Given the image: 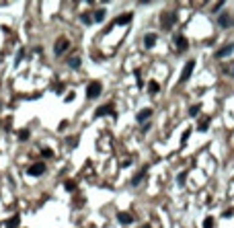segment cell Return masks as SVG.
<instances>
[{"label":"cell","mask_w":234,"mask_h":228,"mask_svg":"<svg viewBox=\"0 0 234 228\" xmlns=\"http://www.w3.org/2000/svg\"><path fill=\"white\" fill-rule=\"evenodd\" d=\"M150 117H152V109H150V107H146V109H142V111L138 113V121H140V124L148 121Z\"/></svg>","instance_id":"10"},{"label":"cell","mask_w":234,"mask_h":228,"mask_svg":"<svg viewBox=\"0 0 234 228\" xmlns=\"http://www.w3.org/2000/svg\"><path fill=\"white\" fill-rule=\"evenodd\" d=\"M187 140H189V130H187V131H185V134H183V138H181V142H183V144H185Z\"/></svg>","instance_id":"28"},{"label":"cell","mask_w":234,"mask_h":228,"mask_svg":"<svg viewBox=\"0 0 234 228\" xmlns=\"http://www.w3.org/2000/svg\"><path fill=\"white\" fill-rule=\"evenodd\" d=\"M131 21V13H125V14H121V17H117L115 21H113V25H127V23ZM111 25V27H113Z\"/></svg>","instance_id":"12"},{"label":"cell","mask_w":234,"mask_h":228,"mask_svg":"<svg viewBox=\"0 0 234 228\" xmlns=\"http://www.w3.org/2000/svg\"><path fill=\"white\" fill-rule=\"evenodd\" d=\"M207 127H209V117L206 115V117H201V119H199V125H197V130H199V131H206Z\"/></svg>","instance_id":"15"},{"label":"cell","mask_w":234,"mask_h":228,"mask_svg":"<svg viewBox=\"0 0 234 228\" xmlns=\"http://www.w3.org/2000/svg\"><path fill=\"white\" fill-rule=\"evenodd\" d=\"M27 138H29V130H21V131H19V140H23V142H25Z\"/></svg>","instance_id":"23"},{"label":"cell","mask_w":234,"mask_h":228,"mask_svg":"<svg viewBox=\"0 0 234 228\" xmlns=\"http://www.w3.org/2000/svg\"><path fill=\"white\" fill-rule=\"evenodd\" d=\"M23 55H25V49H19V54H17V62H21Z\"/></svg>","instance_id":"27"},{"label":"cell","mask_w":234,"mask_h":228,"mask_svg":"<svg viewBox=\"0 0 234 228\" xmlns=\"http://www.w3.org/2000/svg\"><path fill=\"white\" fill-rule=\"evenodd\" d=\"M232 74H234V68H232Z\"/></svg>","instance_id":"29"},{"label":"cell","mask_w":234,"mask_h":228,"mask_svg":"<svg viewBox=\"0 0 234 228\" xmlns=\"http://www.w3.org/2000/svg\"><path fill=\"white\" fill-rule=\"evenodd\" d=\"M203 228H213V218L212 216H207L206 220H203Z\"/></svg>","instance_id":"22"},{"label":"cell","mask_w":234,"mask_h":228,"mask_svg":"<svg viewBox=\"0 0 234 228\" xmlns=\"http://www.w3.org/2000/svg\"><path fill=\"white\" fill-rule=\"evenodd\" d=\"M68 48H70V41L66 39V37H60V39L55 41V45H54V54L55 55H62Z\"/></svg>","instance_id":"4"},{"label":"cell","mask_w":234,"mask_h":228,"mask_svg":"<svg viewBox=\"0 0 234 228\" xmlns=\"http://www.w3.org/2000/svg\"><path fill=\"white\" fill-rule=\"evenodd\" d=\"M218 23H220L222 29H228V27H232V25H234V19H232V14H230V13H220Z\"/></svg>","instance_id":"6"},{"label":"cell","mask_w":234,"mask_h":228,"mask_svg":"<svg viewBox=\"0 0 234 228\" xmlns=\"http://www.w3.org/2000/svg\"><path fill=\"white\" fill-rule=\"evenodd\" d=\"M117 220L121 222V224H131V222H134V216H131L130 212H119V214H117Z\"/></svg>","instance_id":"11"},{"label":"cell","mask_w":234,"mask_h":228,"mask_svg":"<svg viewBox=\"0 0 234 228\" xmlns=\"http://www.w3.org/2000/svg\"><path fill=\"white\" fill-rule=\"evenodd\" d=\"M154 43H156V35L154 33H146L144 35V48H154Z\"/></svg>","instance_id":"13"},{"label":"cell","mask_w":234,"mask_h":228,"mask_svg":"<svg viewBox=\"0 0 234 228\" xmlns=\"http://www.w3.org/2000/svg\"><path fill=\"white\" fill-rule=\"evenodd\" d=\"M175 23H177V13L175 10H164V13L160 14V27L164 29V31H168Z\"/></svg>","instance_id":"1"},{"label":"cell","mask_w":234,"mask_h":228,"mask_svg":"<svg viewBox=\"0 0 234 228\" xmlns=\"http://www.w3.org/2000/svg\"><path fill=\"white\" fill-rule=\"evenodd\" d=\"M105 8H99V10H95V14H92V21H96V23H101L105 19Z\"/></svg>","instance_id":"16"},{"label":"cell","mask_w":234,"mask_h":228,"mask_svg":"<svg viewBox=\"0 0 234 228\" xmlns=\"http://www.w3.org/2000/svg\"><path fill=\"white\" fill-rule=\"evenodd\" d=\"M95 115L96 117H103V115H111L113 119H117V111H115V107L113 105H101L99 109L95 111Z\"/></svg>","instance_id":"3"},{"label":"cell","mask_w":234,"mask_h":228,"mask_svg":"<svg viewBox=\"0 0 234 228\" xmlns=\"http://www.w3.org/2000/svg\"><path fill=\"white\" fill-rule=\"evenodd\" d=\"M148 90H150V95H156L160 90V84L156 82V80H150V84H148Z\"/></svg>","instance_id":"18"},{"label":"cell","mask_w":234,"mask_h":228,"mask_svg":"<svg viewBox=\"0 0 234 228\" xmlns=\"http://www.w3.org/2000/svg\"><path fill=\"white\" fill-rule=\"evenodd\" d=\"M66 189H68V191H74V189H76V185L72 183V181H66Z\"/></svg>","instance_id":"26"},{"label":"cell","mask_w":234,"mask_h":228,"mask_svg":"<svg viewBox=\"0 0 234 228\" xmlns=\"http://www.w3.org/2000/svg\"><path fill=\"white\" fill-rule=\"evenodd\" d=\"M17 226H19V216H14L6 222V228H17Z\"/></svg>","instance_id":"19"},{"label":"cell","mask_w":234,"mask_h":228,"mask_svg":"<svg viewBox=\"0 0 234 228\" xmlns=\"http://www.w3.org/2000/svg\"><path fill=\"white\" fill-rule=\"evenodd\" d=\"M199 109H201L199 105H193L191 109H189V115H191V117H197V115H199Z\"/></svg>","instance_id":"20"},{"label":"cell","mask_w":234,"mask_h":228,"mask_svg":"<svg viewBox=\"0 0 234 228\" xmlns=\"http://www.w3.org/2000/svg\"><path fill=\"white\" fill-rule=\"evenodd\" d=\"M193 68H195V60H189V62L185 64V68H183V72H181V78H179V82H185V80H189L191 78V72Z\"/></svg>","instance_id":"5"},{"label":"cell","mask_w":234,"mask_h":228,"mask_svg":"<svg viewBox=\"0 0 234 228\" xmlns=\"http://www.w3.org/2000/svg\"><path fill=\"white\" fill-rule=\"evenodd\" d=\"M175 45H177V49H179V51H185V49L189 48V41H187L185 35L177 33V35H175Z\"/></svg>","instance_id":"8"},{"label":"cell","mask_w":234,"mask_h":228,"mask_svg":"<svg viewBox=\"0 0 234 228\" xmlns=\"http://www.w3.org/2000/svg\"><path fill=\"white\" fill-rule=\"evenodd\" d=\"M185 177H187V173H181V175H179V177H177V183H179V185H181V187L185 185Z\"/></svg>","instance_id":"24"},{"label":"cell","mask_w":234,"mask_h":228,"mask_svg":"<svg viewBox=\"0 0 234 228\" xmlns=\"http://www.w3.org/2000/svg\"><path fill=\"white\" fill-rule=\"evenodd\" d=\"M68 66H70L72 70H78V68H80V58H78V55L70 58V60H68Z\"/></svg>","instance_id":"17"},{"label":"cell","mask_w":234,"mask_h":228,"mask_svg":"<svg viewBox=\"0 0 234 228\" xmlns=\"http://www.w3.org/2000/svg\"><path fill=\"white\" fill-rule=\"evenodd\" d=\"M146 173H148V166H144V169H142V171H140V173L136 175V177H134V179H131V185H140V183H142V181H144Z\"/></svg>","instance_id":"14"},{"label":"cell","mask_w":234,"mask_h":228,"mask_svg":"<svg viewBox=\"0 0 234 228\" xmlns=\"http://www.w3.org/2000/svg\"><path fill=\"white\" fill-rule=\"evenodd\" d=\"M101 90H103V84L99 82V80H92V82H89V86H86V97L96 99L101 95Z\"/></svg>","instance_id":"2"},{"label":"cell","mask_w":234,"mask_h":228,"mask_svg":"<svg viewBox=\"0 0 234 228\" xmlns=\"http://www.w3.org/2000/svg\"><path fill=\"white\" fill-rule=\"evenodd\" d=\"M41 154L45 156V158H51V156H54V152L49 150V148H43V150H41Z\"/></svg>","instance_id":"25"},{"label":"cell","mask_w":234,"mask_h":228,"mask_svg":"<svg viewBox=\"0 0 234 228\" xmlns=\"http://www.w3.org/2000/svg\"><path fill=\"white\" fill-rule=\"evenodd\" d=\"M80 21H82L84 25H90V23H92V17H90V14H86V13H84V14H80Z\"/></svg>","instance_id":"21"},{"label":"cell","mask_w":234,"mask_h":228,"mask_svg":"<svg viewBox=\"0 0 234 228\" xmlns=\"http://www.w3.org/2000/svg\"><path fill=\"white\" fill-rule=\"evenodd\" d=\"M232 51H234V43H226L222 49L216 51V58H218V60H220V58H226V55H230Z\"/></svg>","instance_id":"9"},{"label":"cell","mask_w":234,"mask_h":228,"mask_svg":"<svg viewBox=\"0 0 234 228\" xmlns=\"http://www.w3.org/2000/svg\"><path fill=\"white\" fill-rule=\"evenodd\" d=\"M27 173L31 175V177H39V175H43V173H45V162H41V160H39V162L31 165Z\"/></svg>","instance_id":"7"}]
</instances>
